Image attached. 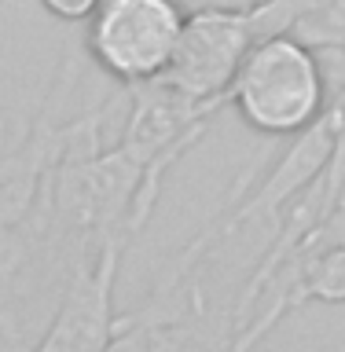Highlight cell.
Masks as SVG:
<instances>
[{"instance_id":"6da1fadb","label":"cell","mask_w":345,"mask_h":352,"mask_svg":"<svg viewBox=\"0 0 345 352\" xmlns=\"http://www.w3.org/2000/svg\"><path fill=\"white\" fill-rule=\"evenodd\" d=\"M331 103L335 96L324 59L291 33L264 37L247 55L228 92V107H236V114L253 132L272 140H294L309 132L331 110Z\"/></svg>"},{"instance_id":"5b68a950","label":"cell","mask_w":345,"mask_h":352,"mask_svg":"<svg viewBox=\"0 0 345 352\" xmlns=\"http://www.w3.org/2000/svg\"><path fill=\"white\" fill-rule=\"evenodd\" d=\"M103 0H41V8L66 26H88V19L99 11Z\"/></svg>"},{"instance_id":"277c9868","label":"cell","mask_w":345,"mask_h":352,"mask_svg":"<svg viewBox=\"0 0 345 352\" xmlns=\"http://www.w3.org/2000/svg\"><path fill=\"white\" fill-rule=\"evenodd\" d=\"M280 272H286L294 279V305L297 308L309 301L345 305V246H327L316 253H294Z\"/></svg>"},{"instance_id":"7a4b0ae2","label":"cell","mask_w":345,"mask_h":352,"mask_svg":"<svg viewBox=\"0 0 345 352\" xmlns=\"http://www.w3.org/2000/svg\"><path fill=\"white\" fill-rule=\"evenodd\" d=\"M184 22V0H103L85 26V52L129 92L165 77Z\"/></svg>"},{"instance_id":"8992f818","label":"cell","mask_w":345,"mask_h":352,"mask_svg":"<svg viewBox=\"0 0 345 352\" xmlns=\"http://www.w3.org/2000/svg\"><path fill=\"white\" fill-rule=\"evenodd\" d=\"M0 4H4V0H0Z\"/></svg>"},{"instance_id":"3957f363","label":"cell","mask_w":345,"mask_h":352,"mask_svg":"<svg viewBox=\"0 0 345 352\" xmlns=\"http://www.w3.org/2000/svg\"><path fill=\"white\" fill-rule=\"evenodd\" d=\"M261 26L253 8L206 4L187 11L180 44L162 81L195 103H224L247 55L258 48Z\"/></svg>"}]
</instances>
